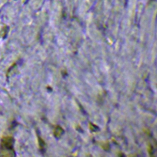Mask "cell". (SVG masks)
<instances>
[{"label": "cell", "mask_w": 157, "mask_h": 157, "mask_svg": "<svg viewBox=\"0 0 157 157\" xmlns=\"http://www.w3.org/2000/svg\"><path fill=\"white\" fill-rule=\"evenodd\" d=\"M63 132V129L59 127V126H57V127H56L55 128V131H54V135L56 136V137H60V136H61Z\"/></svg>", "instance_id": "2"}, {"label": "cell", "mask_w": 157, "mask_h": 157, "mask_svg": "<svg viewBox=\"0 0 157 157\" xmlns=\"http://www.w3.org/2000/svg\"><path fill=\"white\" fill-rule=\"evenodd\" d=\"M13 139L11 137H5L0 145V155L13 156Z\"/></svg>", "instance_id": "1"}]
</instances>
